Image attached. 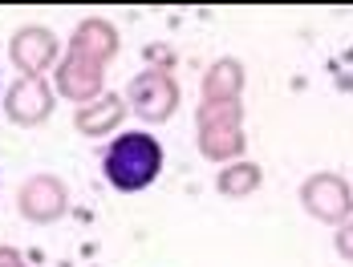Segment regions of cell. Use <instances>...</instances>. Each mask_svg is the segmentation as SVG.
<instances>
[{"instance_id":"6da1fadb","label":"cell","mask_w":353,"mask_h":267,"mask_svg":"<svg viewBox=\"0 0 353 267\" xmlns=\"http://www.w3.org/2000/svg\"><path fill=\"white\" fill-rule=\"evenodd\" d=\"M102 170H106V182L114 191H126V195L146 191L163 170V146L150 134L139 130L118 134L114 146L106 150V158H102Z\"/></svg>"}]
</instances>
